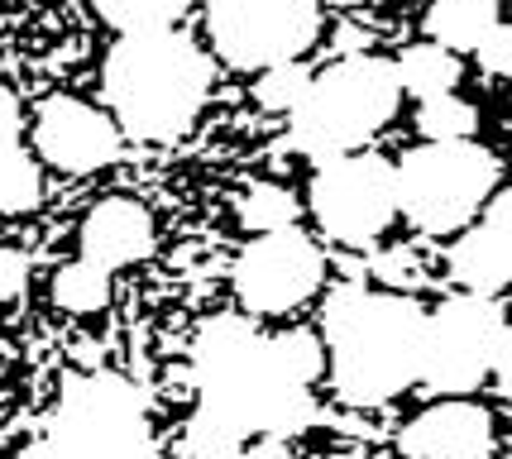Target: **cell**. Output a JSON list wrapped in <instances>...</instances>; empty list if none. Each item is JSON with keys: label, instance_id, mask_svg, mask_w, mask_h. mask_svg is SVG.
Listing matches in <instances>:
<instances>
[{"label": "cell", "instance_id": "1", "mask_svg": "<svg viewBox=\"0 0 512 459\" xmlns=\"http://www.w3.org/2000/svg\"><path fill=\"white\" fill-rule=\"evenodd\" d=\"M197 412L187 431L249 440H292L316 421L312 383L288 364L278 335H259L245 316H216L197 335Z\"/></svg>", "mask_w": 512, "mask_h": 459}, {"label": "cell", "instance_id": "2", "mask_svg": "<svg viewBox=\"0 0 512 459\" xmlns=\"http://www.w3.org/2000/svg\"><path fill=\"white\" fill-rule=\"evenodd\" d=\"M426 311L402 292L340 287L326 302V369L350 407H383L422 378Z\"/></svg>", "mask_w": 512, "mask_h": 459}, {"label": "cell", "instance_id": "3", "mask_svg": "<svg viewBox=\"0 0 512 459\" xmlns=\"http://www.w3.org/2000/svg\"><path fill=\"white\" fill-rule=\"evenodd\" d=\"M101 82L120 130L149 144H168L197 125L211 91V63L192 39L173 29L125 34L111 48Z\"/></svg>", "mask_w": 512, "mask_h": 459}, {"label": "cell", "instance_id": "4", "mask_svg": "<svg viewBox=\"0 0 512 459\" xmlns=\"http://www.w3.org/2000/svg\"><path fill=\"white\" fill-rule=\"evenodd\" d=\"M402 82L398 67L383 58H335L326 72H316L307 96L292 110L288 139L312 163H331L369 144L374 134L398 115Z\"/></svg>", "mask_w": 512, "mask_h": 459}, {"label": "cell", "instance_id": "5", "mask_svg": "<svg viewBox=\"0 0 512 459\" xmlns=\"http://www.w3.org/2000/svg\"><path fill=\"white\" fill-rule=\"evenodd\" d=\"M20 459H158L144 402L120 373H87L67 383L44 436Z\"/></svg>", "mask_w": 512, "mask_h": 459}, {"label": "cell", "instance_id": "6", "mask_svg": "<svg viewBox=\"0 0 512 459\" xmlns=\"http://www.w3.org/2000/svg\"><path fill=\"white\" fill-rule=\"evenodd\" d=\"M498 158L474 139H446L407 153L398 168V211L426 235L465 230L498 187Z\"/></svg>", "mask_w": 512, "mask_h": 459}, {"label": "cell", "instance_id": "7", "mask_svg": "<svg viewBox=\"0 0 512 459\" xmlns=\"http://www.w3.org/2000/svg\"><path fill=\"white\" fill-rule=\"evenodd\" d=\"M206 29L230 67L297 63L321 34V0H206Z\"/></svg>", "mask_w": 512, "mask_h": 459}, {"label": "cell", "instance_id": "8", "mask_svg": "<svg viewBox=\"0 0 512 459\" xmlns=\"http://www.w3.org/2000/svg\"><path fill=\"white\" fill-rule=\"evenodd\" d=\"M503 311L493 297H450L426 316V340H422V383L436 397H465L474 393L493 373L498 345H503Z\"/></svg>", "mask_w": 512, "mask_h": 459}, {"label": "cell", "instance_id": "9", "mask_svg": "<svg viewBox=\"0 0 512 459\" xmlns=\"http://www.w3.org/2000/svg\"><path fill=\"white\" fill-rule=\"evenodd\" d=\"M312 216L331 240L364 249L398 216V168L374 153H345L312 177Z\"/></svg>", "mask_w": 512, "mask_h": 459}, {"label": "cell", "instance_id": "10", "mask_svg": "<svg viewBox=\"0 0 512 459\" xmlns=\"http://www.w3.org/2000/svg\"><path fill=\"white\" fill-rule=\"evenodd\" d=\"M321 273V249L288 225L245 244V254L235 259V297L259 316H283L321 287Z\"/></svg>", "mask_w": 512, "mask_h": 459}, {"label": "cell", "instance_id": "11", "mask_svg": "<svg viewBox=\"0 0 512 459\" xmlns=\"http://www.w3.org/2000/svg\"><path fill=\"white\" fill-rule=\"evenodd\" d=\"M34 149L63 173H96L120 158V130L77 96H48L34 115Z\"/></svg>", "mask_w": 512, "mask_h": 459}, {"label": "cell", "instance_id": "12", "mask_svg": "<svg viewBox=\"0 0 512 459\" xmlns=\"http://www.w3.org/2000/svg\"><path fill=\"white\" fill-rule=\"evenodd\" d=\"M398 450L407 459H484L493 450V416L474 402L446 397L402 426Z\"/></svg>", "mask_w": 512, "mask_h": 459}, {"label": "cell", "instance_id": "13", "mask_svg": "<svg viewBox=\"0 0 512 459\" xmlns=\"http://www.w3.org/2000/svg\"><path fill=\"white\" fill-rule=\"evenodd\" d=\"M450 273L479 297H493L512 283V192H498L484 216L469 220V230L450 249Z\"/></svg>", "mask_w": 512, "mask_h": 459}, {"label": "cell", "instance_id": "14", "mask_svg": "<svg viewBox=\"0 0 512 459\" xmlns=\"http://www.w3.org/2000/svg\"><path fill=\"white\" fill-rule=\"evenodd\" d=\"M149 254H154V216L139 201L111 197L91 206V216L82 220V254L77 259L115 278V268L149 259Z\"/></svg>", "mask_w": 512, "mask_h": 459}, {"label": "cell", "instance_id": "15", "mask_svg": "<svg viewBox=\"0 0 512 459\" xmlns=\"http://www.w3.org/2000/svg\"><path fill=\"white\" fill-rule=\"evenodd\" d=\"M20 125H24L20 101L0 87V211H5V216L34 211L39 197H44L39 168H34V158H29L20 144Z\"/></svg>", "mask_w": 512, "mask_h": 459}, {"label": "cell", "instance_id": "16", "mask_svg": "<svg viewBox=\"0 0 512 459\" xmlns=\"http://www.w3.org/2000/svg\"><path fill=\"white\" fill-rule=\"evenodd\" d=\"M498 24V0H431L426 34L450 53H474Z\"/></svg>", "mask_w": 512, "mask_h": 459}, {"label": "cell", "instance_id": "17", "mask_svg": "<svg viewBox=\"0 0 512 459\" xmlns=\"http://www.w3.org/2000/svg\"><path fill=\"white\" fill-rule=\"evenodd\" d=\"M398 82L402 91H412L417 101H431V96H450L455 82H460V58L441 44H422L407 48L398 63Z\"/></svg>", "mask_w": 512, "mask_h": 459}, {"label": "cell", "instance_id": "18", "mask_svg": "<svg viewBox=\"0 0 512 459\" xmlns=\"http://www.w3.org/2000/svg\"><path fill=\"white\" fill-rule=\"evenodd\" d=\"M91 5L120 34H158V29H173L192 0H91Z\"/></svg>", "mask_w": 512, "mask_h": 459}, {"label": "cell", "instance_id": "19", "mask_svg": "<svg viewBox=\"0 0 512 459\" xmlns=\"http://www.w3.org/2000/svg\"><path fill=\"white\" fill-rule=\"evenodd\" d=\"M235 220L245 225L249 235H273V230H288L292 220H297V201H292L288 187L259 182V187H249L245 197H240Z\"/></svg>", "mask_w": 512, "mask_h": 459}, {"label": "cell", "instance_id": "20", "mask_svg": "<svg viewBox=\"0 0 512 459\" xmlns=\"http://www.w3.org/2000/svg\"><path fill=\"white\" fill-rule=\"evenodd\" d=\"M53 302L63 311H72V316H91V311H101L111 302V273H101V268L77 259L72 268H63L53 278Z\"/></svg>", "mask_w": 512, "mask_h": 459}, {"label": "cell", "instance_id": "21", "mask_svg": "<svg viewBox=\"0 0 512 459\" xmlns=\"http://www.w3.org/2000/svg\"><path fill=\"white\" fill-rule=\"evenodd\" d=\"M474 125H479L474 106L460 101L455 91H450V96H431V101H422V110H417V130H422L431 144H446V139H474Z\"/></svg>", "mask_w": 512, "mask_h": 459}, {"label": "cell", "instance_id": "22", "mask_svg": "<svg viewBox=\"0 0 512 459\" xmlns=\"http://www.w3.org/2000/svg\"><path fill=\"white\" fill-rule=\"evenodd\" d=\"M307 87H312V77L302 72L297 63H283V67H268L264 77L254 82V96H259V106L268 110H297V101L307 96Z\"/></svg>", "mask_w": 512, "mask_h": 459}, {"label": "cell", "instance_id": "23", "mask_svg": "<svg viewBox=\"0 0 512 459\" xmlns=\"http://www.w3.org/2000/svg\"><path fill=\"white\" fill-rule=\"evenodd\" d=\"M479 53V63H484V72L489 77H512V24H493L489 29V39L474 48Z\"/></svg>", "mask_w": 512, "mask_h": 459}, {"label": "cell", "instance_id": "24", "mask_svg": "<svg viewBox=\"0 0 512 459\" xmlns=\"http://www.w3.org/2000/svg\"><path fill=\"white\" fill-rule=\"evenodd\" d=\"M29 283V259L20 249H0V302H15Z\"/></svg>", "mask_w": 512, "mask_h": 459}, {"label": "cell", "instance_id": "25", "mask_svg": "<svg viewBox=\"0 0 512 459\" xmlns=\"http://www.w3.org/2000/svg\"><path fill=\"white\" fill-rule=\"evenodd\" d=\"M187 455L192 459H245V445L225 436H206V431H187Z\"/></svg>", "mask_w": 512, "mask_h": 459}, {"label": "cell", "instance_id": "26", "mask_svg": "<svg viewBox=\"0 0 512 459\" xmlns=\"http://www.w3.org/2000/svg\"><path fill=\"white\" fill-rule=\"evenodd\" d=\"M379 278L393 287L417 283V259L412 254H388V259H379Z\"/></svg>", "mask_w": 512, "mask_h": 459}, {"label": "cell", "instance_id": "27", "mask_svg": "<svg viewBox=\"0 0 512 459\" xmlns=\"http://www.w3.org/2000/svg\"><path fill=\"white\" fill-rule=\"evenodd\" d=\"M493 378H498V393L512 402V326L503 330V345H498V359H493Z\"/></svg>", "mask_w": 512, "mask_h": 459}, {"label": "cell", "instance_id": "28", "mask_svg": "<svg viewBox=\"0 0 512 459\" xmlns=\"http://www.w3.org/2000/svg\"><path fill=\"white\" fill-rule=\"evenodd\" d=\"M264 459H297V455H288V440H264Z\"/></svg>", "mask_w": 512, "mask_h": 459}, {"label": "cell", "instance_id": "29", "mask_svg": "<svg viewBox=\"0 0 512 459\" xmlns=\"http://www.w3.org/2000/svg\"><path fill=\"white\" fill-rule=\"evenodd\" d=\"M335 5H359V0H335Z\"/></svg>", "mask_w": 512, "mask_h": 459}]
</instances>
